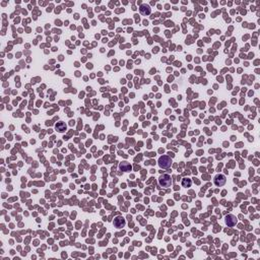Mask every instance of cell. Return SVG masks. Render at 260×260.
<instances>
[{"instance_id":"cell-1","label":"cell","mask_w":260,"mask_h":260,"mask_svg":"<svg viewBox=\"0 0 260 260\" xmlns=\"http://www.w3.org/2000/svg\"><path fill=\"white\" fill-rule=\"evenodd\" d=\"M172 165V159L169 157L167 156H163L159 157V166L161 167L162 169H169Z\"/></svg>"},{"instance_id":"cell-2","label":"cell","mask_w":260,"mask_h":260,"mask_svg":"<svg viewBox=\"0 0 260 260\" xmlns=\"http://www.w3.org/2000/svg\"><path fill=\"white\" fill-rule=\"evenodd\" d=\"M159 183L162 187H170L172 184V179L169 175H162L159 178Z\"/></svg>"},{"instance_id":"cell-3","label":"cell","mask_w":260,"mask_h":260,"mask_svg":"<svg viewBox=\"0 0 260 260\" xmlns=\"http://www.w3.org/2000/svg\"><path fill=\"white\" fill-rule=\"evenodd\" d=\"M226 183V177L224 175H216V177H214V184H216V186H218V187H221V186L225 185Z\"/></svg>"},{"instance_id":"cell-4","label":"cell","mask_w":260,"mask_h":260,"mask_svg":"<svg viewBox=\"0 0 260 260\" xmlns=\"http://www.w3.org/2000/svg\"><path fill=\"white\" fill-rule=\"evenodd\" d=\"M114 226H116L117 229H122L124 226H125V219H124L122 216H117L114 219Z\"/></svg>"},{"instance_id":"cell-5","label":"cell","mask_w":260,"mask_h":260,"mask_svg":"<svg viewBox=\"0 0 260 260\" xmlns=\"http://www.w3.org/2000/svg\"><path fill=\"white\" fill-rule=\"evenodd\" d=\"M226 224L229 226H234L237 224V218H236V216H233V214H229L226 218Z\"/></svg>"},{"instance_id":"cell-6","label":"cell","mask_w":260,"mask_h":260,"mask_svg":"<svg viewBox=\"0 0 260 260\" xmlns=\"http://www.w3.org/2000/svg\"><path fill=\"white\" fill-rule=\"evenodd\" d=\"M120 169L124 172H128L131 170V166L129 163H127V162H123V163L120 164Z\"/></svg>"},{"instance_id":"cell-7","label":"cell","mask_w":260,"mask_h":260,"mask_svg":"<svg viewBox=\"0 0 260 260\" xmlns=\"http://www.w3.org/2000/svg\"><path fill=\"white\" fill-rule=\"evenodd\" d=\"M140 12H141V14H143V15L149 14L151 13V8H149V5H141V7H140Z\"/></svg>"},{"instance_id":"cell-8","label":"cell","mask_w":260,"mask_h":260,"mask_svg":"<svg viewBox=\"0 0 260 260\" xmlns=\"http://www.w3.org/2000/svg\"><path fill=\"white\" fill-rule=\"evenodd\" d=\"M56 129L58 130V131H60V132H63V131L66 129V126H65V124H64V123H62V122H60V123H57V124H56Z\"/></svg>"},{"instance_id":"cell-9","label":"cell","mask_w":260,"mask_h":260,"mask_svg":"<svg viewBox=\"0 0 260 260\" xmlns=\"http://www.w3.org/2000/svg\"><path fill=\"white\" fill-rule=\"evenodd\" d=\"M182 186L183 187H190L191 186V180L190 179H183Z\"/></svg>"}]
</instances>
